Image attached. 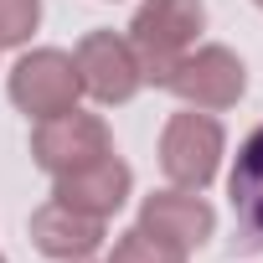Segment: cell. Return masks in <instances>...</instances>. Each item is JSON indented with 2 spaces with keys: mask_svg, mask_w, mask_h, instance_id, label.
Returning a JSON list of instances; mask_svg holds the SVG:
<instances>
[{
  "mask_svg": "<svg viewBox=\"0 0 263 263\" xmlns=\"http://www.w3.org/2000/svg\"><path fill=\"white\" fill-rule=\"evenodd\" d=\"M201 26H206V6L201 0H145L135 11V21H129V47H135V57L145 67V83L160 88L171 62L196 47Z\"/></svg>",
  "mask_w": 263,
  "mask_h": 263,
  "instance_id": "obj_1",
  "label": "cell"
},
{
  "mask_svg": "<svg viewBox=\"0 0 263 263\" xmlns=\"http://www.w3.org/2000/svg\"><path fill=\"white\" fill-rule=\"evenodd\" d=\"M0 263H6V258H0Z\"/></svg>",
  "mask_w": 263,
  "mask_h": 263,
  "instance_id": "obj_15",
  "label": "cell"
},
{
  "mask_svg": "<svg viewBox=\"0 0 263 263\" xmlns=\"http://www.w3.org/2000/svg\"><path fill=\"white\" fill-rule=\"evenodd\" d=\"M108 263H186V253L171 248V242H160V237H150L145 227H129V232L114 237Z\"/></svg>",
  "mask_w": 263,
  "mask_h": 263,
  "instance_id": "obj_11",
  "label": "cell"
},
{
  "mask_svg": "<svg viewBox=\"0 0 263 263\" xmlns=\"http://www.w3.org/2000/svg\"><path fill=\"white\" fill-rule=\"evenodd\" d=\"M135 227H145L150 237H160V242L191 253V248H201V242L212 237L217 212H212L196 191H181V186H176V191H155V196H145Z\"/></svg>",
  "mask_w": 263,
  "mask_h": 263,
  "instance_id": "obj_7",
  "label": "cell"
},
{
  "mask_svg": "<svg viewBox=\"0 0 263 263\" xmlns=\"http://www.w3.org/2000/svg\"><path fill=\"white\" fill-rule=\"evenodd\" d=\"M253 6H258V11H263V0H253Z\"/></svg>",
  "mask_w": 263,
  "mask_h": 263,
  "instance_id": "obj_14",
  "label": "cell"
},
{
  "mask_svg": "<svg viewBox=\"0 0 263 263\" xmlns=\"http://www.w3.org/2000/svg\"><path fill=\"white\" fill-rule=\"evenodd\" d=\"M222 150H227V135L212 114H171L165 129H160V171L171 186L181 191H201L212 186L217 165H222Z\"/></svg>",
  "mask_w": 263,
  "mask_h": 263,
  "instance_id": "obj_3",
  "label": "cell"
},
{
  "mask_svg": "<svg viewBox=\"0 0 263 263\" xmlns=\"http://www.w3.org/2000/svg\"><path fill=\"white\" fill-rule=\"evenodd\" d=\"M160 88L176 93L186 108L222 114V108H232V103L248 93V67H242V57H237L232 47L206 42V47L181 52V57L171 62V72L160 78Z\"/></svg>",
  "mask_w": 263,
  "mask_h": 263,
  "instance_id": "obj_2",
  "label": "cell"
},
{
  "mask_svg": "<svg viewBox=\"0 0 263 263\" xmlns=\"http://www.w3.org/2000/svg\"><path fill=\"white\" fill-rule=\"evenodd\" d=\"M129 186H135V176H129V165L119 155H103L83 171H67V176H52V196L72 212H88L98 222H108L124 201H129Z\"/></svg>",
  "mask_w": 263,
  "mask_h": 263,
  "instance_id": "obj_8",
  "label": "cell"
},
{
  "mask_svg": "<svg viewBox=\"0 0 263 263\" xmlns=\"http://www.w3.org/2000/svg\"><path fill=\"white\" fill-rule=\"evenodd\" d=\"M42 26V0H0V47H21Z\"/></svg>",
  "mask_w": 263,
  "mask_h": 263,
  "instance_id": "obj_12",
  "label": "cell"
},
{
  "mask_svg": "<svg viewBox=\"0 0 263 263\" xmlns=\"http://www.w3.org/2000/svg\"><path fill=\"white\" fill-rule=\"evenodd\" d=\"M31 242H36L47 258H57V263H67V258H93L98 242H103V222L88 217V212H72V206H62V201L52 196L47 206L31 212Z\"/></svg>",
  "mask_w": 263,
  "mask_h": 263,
  "instance_id": "obj_10",
  "label": "cell"
},
{
  "mask_svg": "<svg viewBox=\"0 0 263 263\" xmlns=\"http://www.w3.org/2000/svg\"><path fill=\"white\" fill-rule=\"evenodd\" d=\"M103 155H114V135L98 114L72 108V114H57V119H36V129H31V160L47 176L83 171Z\"/></svg>",
  "mask_w": 263,
  "mask_h": 263,
  "instance_id": "obj_5",
  "label": "cell"
},
{
  "mask_svg": "<svg viewBox=\"0 0 263 263\" xmlns=\"http://www.w3.org/2000/svg\"><path fill=\"white\" fill-rule=\"evenodd\" d=\"M83 98V83H78V62L57 47H36L26 52L16 67H11V103L26 114V119H57V114H72Z\"/></svg>",
  "mask_w": 263,
  "mask_h": 263,
  "instance_id": "obj_4",
  "label": "cell"
},
{
  "mask_svg": "<svg viewBox=\"0 0 263 263\" xmlns=\"http://www.w3.org/2000/svg\"><path fill=\"white\" fill-rule=\"evenodd\" d=\"M67 263H93V258H67Z\"/></svg>",
  "mask_w": 263,
  "mask_h": 263,
  "instance_id": "obj_13",
  "label": "cell"
},
{
  "mask_svg": "<svg viewBox=\"0 0 263 263\" xmlns=\"http://www.w3.org/2000/svg\"><path fill=\"white\" fill-rule=\"evenodd\" d=\"M227 196H232V217H237V248L258 253L263 248V124L237 145Z\"/></svg>",
  "mask_w": 263,
  "mask_h": 263,
  "instance_id": "obj_9",
  "label": "cell"
},
{
  "mask_svg": "<svg viewBox=\"0 0 263 263\" xmlns=\"http://www.w3.org/2000/svg\"><path fill=\"white\" fill-rule=\"evenodd\" d=\"M72 62H78L83 93H93L98 103H129L145 88V67L129 47V36H119V31H88L78 42Z\"/></svg>",
  "mask_w": 263,
  "mask_h": 263,
  "instance_id": "obj_6",
  "label": "cell"
}]
</instances>
